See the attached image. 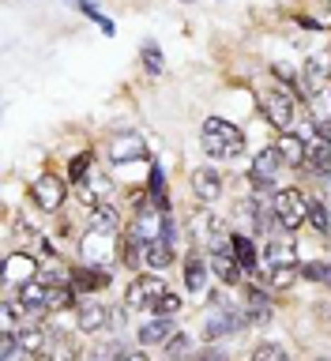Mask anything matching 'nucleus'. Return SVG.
<instances>
[{"label": "nucleus", "mask_w": 331, "mask_h": 361, "mask_svg": "<svg viewBox=\"0 0 331 361\" xmlns=\"http://www.w3.org/2000/svg\"><path fill=\"white\" fill-rule=\"evenodd\" d=\"M188 237L196 245L211 248V252H230V245H234V233H230V226H226V219L207 211V207L188 214Z\"/></svg>", "instance_id": "nucleus-1"}, {"label": "nucleus", "mask_w": 331, "mask_h": 361, "mask_svg": "<svg viewBox=\"0 0 331 361\" xmlns=\"http://www.w3.org/2000/svg\"><path fill=\"white\" fill-rule=\"evenodd\" d=\"M200 140H203V151H207V158H237V154L245 151L241 128H237V124H230V121H222V117H207V121H203Z\"/></svg>", "instance_id": "nucleus-2"}, {"label": "nucleus", "mask_w": 331, "mask_h": 361, "mask_svg": "<svg viewBox=\"0 0 331 361\" xmlns=\"http://www.w3.org/2000/svg\"><path fill=\"white\" fill-rule=\"evenodd\" d=\"M124 256V237L117 230H106V226H90L83 237V259L87 267H113Z\"/></svg>", "instance_id": "nucleus-3"}, {"label": "nucleus", "mask_w": 331, "mask_h": 361, "mask_svg": "<svg viewBox=\"0 0 331 361\" xmlns=\"http://www.w3.org/2000/svg\"><path fill=\"white\" fill-rule=\"evenodd\" d=\"M211 305H215V309L203 316V338H207V343H215V338H222V335H241L245 327H253V324H248V316L237 312L222 293H211Z\"/></svg>", "instance_id": "nucleus-4"}, {"label": "nucleus", "mask_w": 331, "mask_h": 361, "mask_svg": "<svg viewBox=\"0 0 331 361\" xmlns=\"http://www.w3.org/2000/svg\"><path fill=\"white\" fill-rule=\"evenodd\" d=\"M271 211H275V222L290 233H298L301 226L309 222V200H305L298 188H279L275 200H271Z\"/></svg>", "instance_id": "nucleus-5"}, {"label": "nucleus", "mask_w": 331, "mask_h": 361, "mask_svg": "<svg viewBox=\"0 0 331 361\" xmlns=\"http://www.w3.org/2000/svg\"><path fill=\"white\" fill-rule=\"evenodd\" d=\"M260 109H264V117L271 121V128H275V132H290V124H294V98L282 87H264V90H260Z\"/></svg>", "instance_id": "nucleus-6"}, {"label": "nucleus", "mask_w": 331, "mask_h": 361, "mask_svg": "<svg viewBox=\"0 0 331 361\" xmlns=\"http://www.w3.org/2000/svg\"><path fill=\"white\" fill-rule=\"evenodd\" d=\"M166 286H162V279H155V275H136L128 282V290H124V309H155L158 301L166 298Z\"/></svg>", "instance_id": "nucleus-7"}, {"label": "nucleus", "mask_w": 331, "mask_h": 361, "mask_svg": "<svg viewBox=\"0 0 331 361\" xmlns=\"http://www.w3.org/2000/svg\"><path fill=\"white\" fill-rule=\"evenodd\" d=\"M30 196H34V203H38L45 214H56V211H61V203H64V196H68V188H64V180H61V177L42 173L38 180H34Z\"/></svg>", "instance_id": "nucleus-8"}, {"label": "nucleus", "mask_w": 331, "mask_h": 361, "mask_svg": "<svg viewBox=\"0 0 331 361\" xmlns=\"http://www.w3.org/2000/svg\"><path fill=\"white\" fill-rule=\"evenodd\" d=\"M279 147H264V151L256 154V162L253 169H248V180H253V188L256 192H271L275 188V169H279Z\"/></svg>", "instance_id": "nucleus-9"}, {"label": "nucleus", "mask_w": 331, "mask_h": 361, "mask_svg": "<svg viewBox=\"0 0 331 361\" xmlns=\"http://www.w3.org/2000/svg\"><path fill=\"white\" fill-rule=\"evenodd\" d=\"M38 279V259L30 252H8L4 256V282L8 286H27Z\"/></svg>", "instance_id": "nucleus-10"}, {"label": "nucleus", "mask_w": 331, "mask_h": 361, "mask_svg": "<svg viewBox=\"0 0 331 361\" xmlns=\"http://www.w3.org/2000/svg\"><path fill=\"white\" fill-rule=\"evenodd\" d=\"M109 158H113L117 166L143 162V158H147V140H143V135H136V132H124V135H117V140H113Z\"/></svg>", "instance_id": "nucleus-11"}, {"label": "nucleus", "mask_w": 331, "mask_h": 361, "mask_svg": "<svg viewBox=\"0 0 331 361\" xmlns=\"http://www.w3.org/2000/svg\"><path fill=\"white\" fill-rule=\"evenodd\" d=\"M76 324H79V331H102L106 324H113V312L106 309L102 301H79L76 305Z\"/></svg>", "instance_id": "nucleus-12"}, {"label": "nucleus", "mask_w": 331, "mask_h": 361, "mask_svg": "<svg viewBox=\"0 0 331 361\" xmlns=\"http://www.w3.org/2000/svg\"><path fill=\"white\" fill-rule=\"evenodd\" d=\"M49 309V286H45L42 279H34V282H27V286H19V312L27 316H38V312H45Z\"/></svg>", "instance_id": "nucleus-13"}, {"label": "nucleus", "mask_w": 331, "mask_h": 361, "mask_svg": "<svg viewBox=\"0 0 331 361\" xmlns=\"http://www.w3.org/2000/svg\"><path fill=\"white\" fill-rule=\"evenodd\" d=\"M19 346H23V354H30V357H45V350H49V327L27 320L19 327Z\"/></svg>", "instance_id": "nucleus-14"}, {"label": "nucleus", "mask_w": 331, "mask_h": 361, "mask_svg": "<svg viewBox=\"0 0 331 361\" xmlns=\"http://www.w3.org/2000/svg\"><path fill=\"white\" fill-rule=\"evenodd\" d=\"M192 192H196L200 200H219V192H222V177H219V169H211V166H200L196 173H192Z\"/></svg>", "instance_id": "nucleus-15"}, {"label": "nucleus", "mask_w": 331, "mask_h": 361, "mask_svg": "<svg viewBox=\"0 0 331 361\" xmlns=\"http://www.w3.org/2000/svg\"><path fill=\"white\" fill-rule=\"evenodd\" d=\"M177 327L169 316H158V320H147L140 331H136V338H140V346H158V343H169V335H174Z\"/></svg>", "instance_id": "nucleus-16"}, {"label": "nucleus", "mask_w": 331, "mask_h": 361, "mask_svg": "<svg viewBox=\"0 0 331 361\" xmlns=\"http://www.w3.org/2000/svg\"><path fill=\"white\" fill-rule=\"evenodd\" d=\"M174 226H169V233L166 237H158V241H151V245H147L143 248V256H147V264H151V267H169V264H174Z\"/></svg>", "instance_id": "nucleus-17"}, {"label": "nucleus", "mask_w": 331, "mask_h": 361, "mask_svg": "<svg viewBox=\"0 0 331 361\" xmlns=\"http://www.w3.org/2000/svg\"><path fill=\"white\" fill-rule=\"evenodd\" d=\"M45 357L49 361H79V350L61 327H49V350H45Z\"/></svg>", "instance_id": "nucleus-18"}, {"label": "nucleus", "mask_w": 331, "mask_h": 361, "mask_svg": "<svg viewBox=\"0 0 331 361\" xmlns=\"http://www.w3.org/2000/svg\"><path fill=\"white\" fill-rule=\"evenodd\" d=\"M275 147H279V158H282L287 166H305V154H309V147H305L301 135L282 132V140H279Z\"/></svg>", "instance_id": "nucleus-19"}, {"label": "nucleus", "mask_w": 331, "mask_h": 361, "mask_svg": "<svg viewBox=\"0 0 331 361\" xmlns=\"http://www.w3.org/2000/svg\"><path fill=\"white\" fill-rule=\"evenodd\" d=\"M298 275H301L298 264H275V267L264 271V282H267L271 290H290L294 282H298Z\"/></svg>", "instance_id": "nucleus-20"}, {"label": "nucleus", "mask_w": 331, "mask_h": 361, "mask_svg": "<svg viewBox=\"0 0 331 361\" xmlns=\"http://www.w3.org/2000/svg\"><path fill=\"white\" fill-rule=\"evenodd\" d=\"M211 267H215V275H219L222 282H230V286H234V282H241V271H245L234 259V252H211Z\"/></svg>", "instance_id": "nucleus-21"}, {"label": "nucleus", "mask_w": 331, "mask_h": 361, "mask_svg": "<svg viewBox=\"0 0 331 361\" xmlns=\"http://www.w3.org/2000/svg\"><path fill=\"white\" fill-rule=\"evenodd\" d=\"M230 252H234V259L241 264L245 271H256V245H253V237L248 233H234V245H230Z\"/></svg>", "instance_id": "nucleus-22"}, {"label": "nucleus", "mask_w": 331, "mask_h": 361, "mask_svg": "<svg viewBox=\"0 0 331 361\" xmlns=\"http://www.w3.org/2000/svg\"><path fill=\"white\" fill-rule=\"evenodd\" d=\"M264 259H267V267H275V264H298V248H294V241H267Z\"/></svg>", "instance_id": "nucleus-23"}, {"label": "nucleus", "mask_w": 331, "mask_h": 361, "mask_svg": "<svg viewBox=\"0 0 331 361\" xmlns=\"http://www.w3.org/2000/svg\"><path fill=\"white\" fill-rule=\"evenodd\" d=\"M72 282H76V290H102V286H109V271L106 267H83L72 275Z\"/></svg>", "instance_id": "nucleus-24"}, {"label": "nucleus", "mask_w": 331, "mask_h": 361, "mask_svg": "<svg viewBox=\"0 0 331 361\" xmlns=\"http://www.w3.org/2000/svg\"><path fill=\"white\" fill-rule=\"evenodd\" d=\"M128 346L121 343V338H106V343H98L90 350V361H128Z\"/></svg>", "instance_id": "nucleus-25"}, {"label": "nucleus", "mask_w": 331, "mask_h": 361, "mask_svg": "<svg viewBox=\"0 0 331 361\" xmlns=\"http://www.w3.org/2000/svg\"><path fill=\"white\" fill-rule=\"evenodd\" d=\"M305 166L313 169V173H331V143L327 140H320L316 147H309V154H305Z\"/></svg>", "instance_id": "nucleus-26"}, {"label": "nucleus", "mask_w": 331, "mask_h": 361, "mask_svg": "<svg viewBox=\"0 0 331 361\" xmlns=\"http://www.w3.org/2000/svg\"><path fill=\"white\" fill-rule=\"evenodd\" d=\"M185 286L192 293H200L203 286H207V264H203L200 256H188L185 259Z\"/></svg>", "instance_id": "nucleus-27"}, {"label": "nucleus", "mask_w": 331, "mask_h": 361, "mask_svg": "<svg viewBox=\"0 0 331 361\" xmlns=\"http://www.w3.org/2000/svg\"><path fill=\"white\" fill-rule=\"evenodd\" d=\"M76 290L72 286H49V309L61 312V309H76Z\"/></svg>", "instance_id": "nucleus-28"}, {"label": "nucleus", "mask_w": 331, "mask_h": 361, "mask_svg": "<svg viewBox=\"0 0 331 361\" xmlns=\"http://www.w3.org/2000/svg\"><path fill=\"white\" fill-rule=\"evenodd\" d=\"M166 354H169V361H188V354H192V343H188V335H181V331H174V335H169V343H166Z\"/></svg>", "instance_id": "nucleus-29"}, {"label": "nucleus", "mask_w": 331, "mask_h": 361, "mask_svg": "<svg viewBox=\"0 0 331 361\" xmlns=\"http://www.w3.org/2000/svg\"><path fill=\"white\" fill-rule=\"evenodd\" d=\"M248 361H290V354H287V350H282L279 343H260Z\"/></svg>", "instance_id": "nucleus-30"}, {"label": "nucleus", "mask_w": 331, "mask_h": 361, "mask_svg": "<svg viewBox=\"0 0 331 361\" xmlns=\"http://www.w3.org/2000/svg\"><path fill=\"white\" fill-rule=\"evenodd\" d=\"M140 53H143V64H147V72H162V49H158V42H151L147 38L143 45H140Z\"/></svg>", "instance_id": "nucleus-31"}, {"label": "nucleus", "mask_w": 331, "mask_h": 361, "mask_svg": "<svg viewBox=\"0 0 331 361\" xmlns=\"http://www.w3.org/2000/svg\"><path fill=\"white\" fill-rule=\"evenodd\" d=\"M309 222L316 226V233H331V211H327V203H309Z\"/></svg>", "instance_id": "nucleus-32"}, {"label": "nucleus", "mask_w": 331, "mask_h": 361, "mask_svg": "<svg viewBox=\"0 0 331 361\" xmlns=\"http://www.w3.org/2000/svg\"><path fill=\"white\" fill-rule=\"evenodd\" d=\"M301 275L313 279V282H324V286H331V264H305Z\"/></svg>", "instance_id": "nucleus-33"}, {"label": "nucleus", "mask_w": 331, "mask_h": 361, "mask_svg": "<svg viewBox=\"0 0 331 361\" xmlns=\"http://www.w3.org/2000/svg\"><path fill=\"white\" fill-rule=\"evenodd\" d=\"M38 279L45 282V286H68V279H72V275H68L64 264H53V267L45 271V275H38Z\"/></svg>", "instance_id": "nucleus-34"}, {"label": "nucleus", "mask_w": 331, "mask_h": 361, "mask_svg": "<svg viewBox=\"0 0 331 361\" xmlns=\"http://www.w3.org/2000/svg\"><path fill=\"white\" fill-rule=\"evenodd\" d=\"M87 169H90V154H76V158H72V166H68V177H72L76 185H83Z\"/></svg>", "instance_id": "nucleus-35"}, {"label": "nucleus", "mask_w": 331, "mask_h": 361, "mask_svg": "<svg viewBox=\"0 0 331 361\" xmlns=\"http://www.w3.org/2000/svg\"><path fill=\"white\" fill-rule=\"evenodd\" d=\"M79 8H83V11H87V16H90V19H95V23H98V27H102V34H117V30H113V23H109L106 16H102V11H98L95 4H87V0H79Z\"/></svg>", "instance_id": "nucleus-36"}, {"label": "nucleus", "mask_w": 331, "mask_h": 361, "mask_svg": "<svg viewBox=\"0 0 331 361\" xmlns=\"http://www.w3.org/2000/svg\"><path fill=\"white\" fill-rule=\"evenodd\" d=\"M16 346H19V331H4V338H0V357L11 361L16 357Z\"/></svg>", "instance_id": "nucleus-37"}, {"label": "nucleus", "mask_w": 331, "mask_h": 361, "mask_svg": "<svg viewBox=\"0 0 331 361\" xmlns=\"http://www.w3.org/2000/svg\"><path fill=\"white\" fill-rule=\"evenodd\" d=\"M155 312H158V316H174V312H181V298H177V293H166V298L155 305Z\"/></svg>", "instance_id": "nucleus-38"}, {"label": "nucleus", "mask_w": 331, "mask_h": 361, "mask_svg": "<svg viewBox=\"0 0 331 361\" xmlns=\"http://www.w3.org/2000/svg\"><path fill=\"white\" fill-rule=\"evenodd\" d=\"M192 361H230V354H226V350H219V346H207V350H200Z\"/></svg>", "instance_id": "nucleus-39"}, {"label": "nucleus", "mask_w": 331, "mask_h": 361, "mask_svg": "<svg viewBox=\"0 0 331 361\" xmlns=\"http://www.w3.org/2000/svg\"><path fill=\"white\" fill-rule=\"evenodd\" d=\"M327 211H331V177H327Z\"/></svg>", "instance_id": "nucleus-40"}, {"label": "nucleus", "mask_w": 331, "mask_h": 361, "mask_svg": "<svg viewBox=\"0 0 331 361\" xmlns=\"http://www.w3.org/2000/svg\"><path fill=\"white\" fill-rule=\"evenodd\" d=\"M128 361H147V354H132Z\"/></svg>", "instance_id": "nucleus-41"}, {"label": "nucleus", "mask_w": 331, "mask_h": 361, "mask_svg": "<svg viewBox=\"0 0 331 361\" xmlns=\"http://www.w3.org/2000/svg\"><path fill=\"white\" fill-rule=\"evenodd\" d=\"M320 361H327V357H320Z\"/></svg>", "instance_id": "nucleus-42"}]
</instances>
